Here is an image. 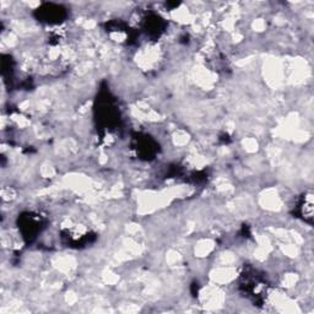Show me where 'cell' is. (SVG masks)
<instances>
[{"label": "cell", "mask_w": 314, "mask_h": 314, "mask_svg": "<svg viewBox=\"0 0 314 314\" xmlns=\"http://www.w3.org/2000/svg\"><path fill=\"white\" fill-rule=\"evenodd\" d=\"M298 210H300V215L302 216L303 220L307 221V222H312L313 218V200H312V195L307 194L305 195V199L300 203V207H298Z\"/></svg>", "instance_id": "obj_1"}]
</instances>
